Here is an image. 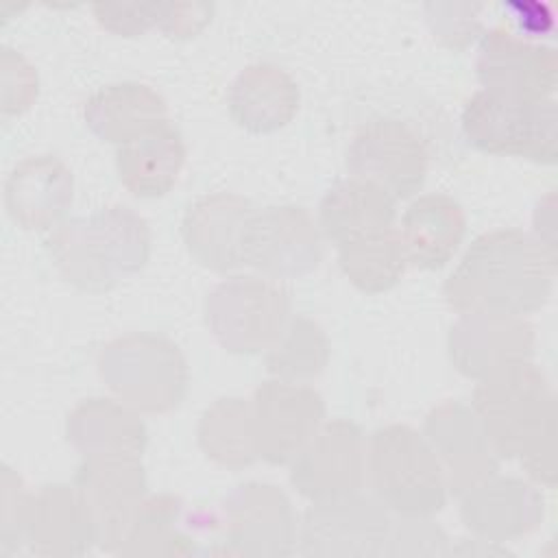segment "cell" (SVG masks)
Listing matches in <instances>:
<instances>
[{"mask_svg": "<svg viewBox=\"0 0 558 558\" xmlns=\"http://www.w3.org/2000/svg\"><path fill=\"white\" fill-rule=\"evenodd\" d=\"M556 257L521 229L480 235L445 283L447 303L460 314L523 316L551 294Z\"/></svg>", "mask_w": 558, "mask_h": 558, "instance_id": "6da1fadb", "label": "cell"}, {"mask_svg": "<svg viewBox=\"0 0 558 558\" xmlns=\"http://www.w3.org/2000/svg\"><path fill=\"white\" fill-rule=\"evenodd\" d=\"M473 412L497 456L521 458L532 477L554 482V395L534 364L519 360L482 377Z\"/></svg>", "mask_w": 558, "mask_h": 558, "instance_id": "7a4b0ae2", "label": "cell"}, {"mask_svg": "<svg viewBox=\"0 0 558 558\" xmlns=\"http://www.w3.org/2000/svg\"><path fill=\"white\" fill-rule=\"evenodd\" d=\"M46 251L65 281L98 294L148 262L150 229L131 207L111 205L63 220L46 238Z\"/></svg>", "mask_w": 558, "mask_h": 558, "instance_id": "3957f363", "label": "cell"}, {"mask_svg": "<svg viewBox=\"0 0 558 558\" xmlns=\"http://www.w3.org/2000/svg\"><path fill=\"white\" fill-rule=\"evenodd\" d=\"M366 475L379 501L405 517H425L445 504L447 480L440 460L408 425H388L371 436Z\"/></svg>", "mask_w": 558, "mask_h": 558, "instance_id": "277c9868", "label": "cell"}, {"mask_svg": "<svg viewBox=\"0 0 558 558\" xmlns=\"http://www.w3.org/2000/svg\"><path fill=\"white\" fill-rule=\"evenodd\" d=\"M462 131L471 146L490 155L554 163L558 155L554 98L530 100L477 89L464 105Z\"/></svg>", "mask_w": 558, "mask_h": 558, "instance_id": "5b68a950", "label": "cell"}, {"mask_svg": "<svg viewBox=\"0 0 558 558\" xmlns=\"http://www.w3.org/2000/svg\"><path fill=\"white\" fill-rule=\"evenodd\" d=\"M205 316L227 351L259 353L281 338L290 316V292L264 275L229 277L207 296Z\"/></svg>", "mask_w": 558, "mask_h": 558, "instance_id": "8992f818", "label": "cell"}, {"mask_svg": "<svg viewBox=\"0 0 558 558\" xmlns=\"http://www.w3.org/2000/svg\"><path fill=\"white\" fill-rule=\"evenodd\" d=\"M100 375L120 399L146 412L177 405L187 379L179 349L150 333H131L107 344L100 353Z\"/></svg>", "mask_w": 558, "mask_h": 558, "instance_id": "52a82bcc", "label": "cell"}, {"mask_svg": "<svg viewBox=\"0 0 558 558\" xmlns=\"http://www.w3.org/2000/svg\"><path fill=\"white\" fill-rule=\"evenodd\" d=\"M427 166L429 155L421 135L397 118L364 122L347 146L349 177L381 187L395 201L423 187Z\"/></svg>", "mask_w": 558, "mask_h": 558, "instance_id": "ba28073f", "label": "cell"}, {"mask_svg": "<svg viewBox=\"0 0 558 558\" xmlns=\"http://www.w3.org/2000/svg\"><path fill=\"white\" fill-rule=\"evenodd\" d=\"M323 259L320 227L301 205L255 209L244 231V266L270 279L312 272Z\"/></svg>", "mask_w": 558, "mask_h": 558, "instance_id": "9c48e42d", "label": "cell"}, {"mask_svg": "<svg viewBox=\"0 0 558 558\" xmlns=\"http://www.w3.org/2000/svg\"><path fill=\"white\" fill-rule=\"evenodd\" d=\"M251 405L257 458L270 464L294 460L316 436L325 418L320 395L299 381H264Z\"/></svg>", "mask_w": 558, "mask_h": 558, "instance_id": "30bf717a", "label": "cell"}, {"mask_svg": "<svg viewBox=\"0 0 558 558\" xmlns=\"http://www.w3.org/2000/svg\"><path fill=\"white\" fill-rule=\"evenodd\" d=\"M366 477V445L349 421H331L294 458L290 480L301 495L323 501L360 493Z\"/></svg>", "mask_w": 558, "mask_h": 558, "instance_id": "8fae6325", "label": "cell"}, {"mask_svg": "<svg viewBox=\"0 0 558 558\" xmlns=\"http://www.w3.org/2000/svg\"><path fill=\"white\" fill-rule=\"evenodd\" d=\"M475 68L484 89L530 100L551 98L558 83L556 50L532 44L501 26L484 33Z\"/></svg>", "mask_w": 558, "mask_h": 558, "instance_id": "7c38bea8", "label": "cell"}, {"mask_svg": "<svg viewBox=\"0 0 558 558\" xmlns=\"http://www.w3.org/2000/svg\"><path fill=\"white\" fill-rule=\"evenodd\" d=\"M76 486L94 512L98 543L120 551L144 501L146 480L140 458H85Z\"/></svg>", "mask_w": 558, "mask_h": 558, "instance_id": "4fadbf2b", "label": "cell"}, {"mask_svg": "<svg viewBox=\"0 0 558 558\" xmlns=\"http://www.w3.org/2000/svg\"><path fill=\"white\" fill-rule=\"evenodd\" d=\"M253 211V203L233 192H214L194 201L181 222L190 255L216 272L244 266V231Z\"/></svg>", "mask_w": 558, "mask_h": 558, "instance_id": "5bb4252c", "label": "cell"}, {"mask_svg": "<svg viewBox=\"0 0 558 558\" xmlns=\"http://www.w3.org/2000/svg\"><path fill=\"white\" fill-rule=\"evenodd\" d=\"M72 170L57 155H31L13 166L4 181V207L26 231H52L72 205Z\"/></svg>", "mask_w": 558, "mask_h": 558, "instance_id": "9a60e30c", "label": "cell"}, {"mask_svg": "<svg viewBox=\"0 0 558 558\" xmlns=\"http://www.w3.org/2000/svg\"><path fill=\"white\" fill-rule=\"evenodd\" d=\"M532 342V327L521 316L466 312L451 327L449 353L458 371L482 379L506 364L527 360Z\"/></svg>", "mask_w": 558, "mask_h": 558, "instance_id": "2e32d148", "label": "cell"}, {"mask_svg": "<svg viewBox=\"0 0 558 558\" xmlns=\"http://www.w3.org/2000/svg\"><path fill=\"white\" fill-rule=\"evenodd\" d=\"M427 434L434 453L447 466L445 480L453 493H464L495 473L497 453L466 405L445 403L434 410L427 418Z\"/></svg>", "mask_w": 558, "mask_h": 558, "instance_id": "e0dca14e", "label": "cell"}, {"mask_svg": "<svg viewBox=\"0 0 558 558\" xmlns=\"http://www.w3.org/2000/svg\"><path fill=\"white\" fill-rule=\"evenodd\" d=\"M386 512L357 493L323 499L305 517V545L314 554H371L386 541Z\"/></svg>", "mask_w": 558, "mask_h": 558, "instance_id": "ac0fdd59", "label": "cell"}, {"mask_svg": "<svg viewBox=\"0 0 558 558\" xmlns=\"http://www.w3.org/2000/svg\"><path fill=\"white\" fill-rule=\"evenodd\" d=\"M85 122L94 135L124 146L168 124L163 96L146 83L122 81L94 92L83 107Z\"/></svg>", "mask_w": 558, "mask_h": 558, "instance_id": "d6986e66", "label": "cell"}, {"mask_svg": "<svg viewBox=\"0 0 558 558\" xmlns=\"http://www.w3.org/2000/svg\"><path fill=\"white\" fill-rule=\"evenodd\" d=\"M296 81L275 63H253L229 85L227 107L233 122L251 133H272L299 111Z\"/></svg>", "mask_w": 558, "mask_h": 558, "instance_id": "ffe728a7", "label": "cell"}, {"mask_svg": "<svg viewBox=\"0 0 558 558\" xmlns=\"http://www.w3.org/2000/svg\"><path fill=\"white\" fill-rule=\"evenodd\" d=\"M466 216L462 205L447 194L416 196L401 218V244L408 264L421 270L442 268L462 244Z\"/></svg>", "mask_w": 558, "mask_h": 558, "instance_id": "44dd1931", "label": "cell"}, {"mask_svg": "<svg viewBox=\"0 0 558 558\" xmlns=\"http://www.w3.org/2000/svg\"><path fill=\"white\" fill-rule=\"evenodd\" d=\"M28 541L37 554H83L98 541L94 512L78 486L54 484L33 497Z\"/></svg>", "mask_w": 558, "mask_h": 558, "instance_id": "7402d4cb", "label": "cell"}, {"mask_svg": "<svg viewBox=\"0 0 558 558\" xmlns=\"http://www.w3.org/2000/svg\"><path fill=\"white\" fill-rule=\"evenodd\" d=\"M395 203L381 187L347 177L325 192L318 209V227L327 240L342 246L362 235L395 227Z\"/></svg>", "mask_w": 558, "mask_h": 558, "instance_id": "603a6c76", "label": "cell"}, {"mask_svg": "<svg viewBox=\"0 0 558 558\" xmlns=\"http://www.w3.org/2000/svg\"><path fill=\"white\" fill-rule=\"evenodd\" d=\"M185 155L183 135L168 122L140 140L118 146V179L137 198L163 196L174 187L185 166Z\"/></svg>", "mask_w": 558, "mask_h": 558, "instance_id": "cb8c5ba5", "label": "cell"}, {"mask_svg": "<svg viewBox=\"0 0 558 558\" xmlns=\"http://www.w3.org/2000/svg\"><path fill=\"white\" fill-rule=\"evenodd\" d=\"M227 532L240 551L257 545L259 554H286L294 538V517L286 497L272 486L248 484L229 499Z\"/></svg>", "mask_w": 558, "mask_h": 558, "instance_id": "d4e9b609", "label": "cell"}, {"mask_svg": "<svg viewBox=\"0 0 558 558\" xmlns=\"http://www.w3.org/2000/svg\"><path fill=\"white\" fill-rule=\"evenodd\" d=\"M70 442L92 460L140 458L146 445L142 421L111 399H87L68 418Z\"/></svg>", "mask_w": 558, "mask_h": 558, "instance_id": "484cf974", "label": "cell"}, {"mask_svg": "<svg viewBox=\"0 0 558 558\" xmlns=\"http://www.w3.org/2000/svg\"><path fill=\"white\" fill-rule=\"evenodd\" d=\"M541 517L538 495L519 480H484L466 490L462 519L469 530L508 538L527 532Z\"/></svg>", "mask_w": 558, "mask_h": 558, "instance_id": "4316f807", "label": "cell"}, {"mask_svg": "<svg viewBox=\"0 0 558 558\" xmlns=\"http://www.w3.org/2000/svg\"><path fill=\"white\" fill-rule=\"evenodd\" d=\"M338 262L349 281L371 294L392 288L408 266L401 235L395 227L338 246Z\"/></svg>", "mask_w": 558, "mask_h": 558, "instance_id": "83f0119b", "label": "cell"}, {"mask_svg": "<svg viewBox=\"0 0 558 558\" xmlns=\"http://www.w3.org/2000/svg\"><path fill=\"white\" fill-rule=\"evenodd\" d=\"M198 442L218 464L242 469L255 458L251 405L242 399H220L201 418Z\"/></svg>", "mask_w": 558, "mask_h": 558, "instance_id": "f1b7e54d", "label": "cell"}, {"mask_svg": "<svg viewBox=\"0 0 558 558\" xmlns=\"http://www.w3.org/2000/svg\"><path fill=\"white\" fill-rule=\"evenodd\" d=\"M327 364V340L307 318H296L270 347L268 371L277 379L299 381L316 377Z\"/></svg>", "mask_w": 558, "mask_h": 558, "instance_id": "f546056e", "label": "cell"}, {"mask_svg": "<svg viewBox=\"0 0 558 558\" xmlns=\"http://www.w3.org/2000/svg\"><path fill=\"white\" fill-rule=\"evenodd\" d=\"M92 9L107 31L126 37L146 33L159 17V2H96Z\"/></svg>", "mask_w": 558, "mask_h": 558, "instance_id": "4dcf8cb0", "label": "cell"}, {"mask_svg": "<svg viewBox=\"0 0 558 558\" xmlns=\"http://www.w3.org/2000/svg\"><path fill=\"white\" fill-rule=\"evenodd\" d=\"M211 11L205 2H159L157 26L170 37H194L211 20Z\"/></svg>", "mask_w": 558, "mask_h": 558, "instance_id": "1f68e13d", "label": "cell"}, {"mask_svg": "<svg viewBox=\"0 0 558 558\" xmlns=\"http://www.w3.org/2000/svg\"><path fill=\"white\" fill-rule=\"evenodd\" d=\"M2 81H13L17 85L11 105L4 113H22L37 98V72L35 68L15 50L2 48Z\"/></svg>", "mask_w": 558, "mask_h": 558, "instance_id": "d6a6232c", "label": "cell"}]
</instances>
